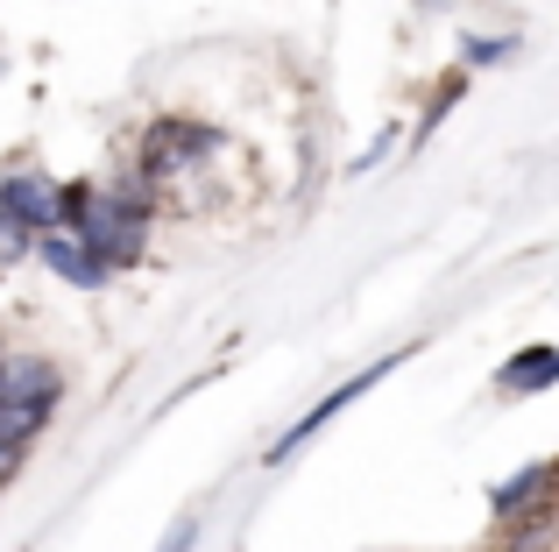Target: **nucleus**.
<instances>
[{"label": "nucleus", "mask_w": 559, "mask_h": 552, "mask_svg": "<svg viewBox=\"0 0 559 552\" xmlns=\"http://www.w3.org/2000/svg\"><path fill=\"white\" fill-rule=\"evenodd\" d=\"M150 220H156V199L142 192V184H64V227L107 269L142 263V249H150Z\"/></svg>", "instance_id": "f257e3e1"}, {"label": "nucleus", "mask_w": 559, "mask_h": 552, "mask_svg": "<svg viewBox=\"0 0 559 552\" xmlns=\"http://www.w3.org/2000/svg\"><path fill=\"white\" fill-rule=\"evenodd\" d=\"M64 369L50 355H0V446H28L57 418Z\"/></svg>", "instance_id": "f03ea898"}, {"label": "nucleus", "mask_w": 559, "mask_h": 552, "mask_svg": "<svg viewBox=\"0 0 559 552\" xmlns=\"http://www.w3.org/2000/svg\"><path fill=\"white\" fill-rule=\"evenodd\" d=\"M213 149H219V128H205V121H156L150 142H142V192L156 199L164 184L191 178Z\"/></svg>", "instance_id": "7ed1b4c3"}, {"label": "nucleus", "mask_w": 559, "mask_h": 552, "mask_svg": "<svg viewBox=\"0 0 559 552\" xmlns=\"http://www.w3.org/2000/svg\"><path fill=\"white\" fill-rule=\"evenodd\" d=\"M404 361H411V347H396V355H376V361H369V369H361V375H347V383H341V389H326V397H319V404H312V411H305V418H298V425H290V432H284V440H276V446H270V468H284V460H298V454H305V446H312V440H319V432H326V425H333V418H341V411H347V404H355V397H369V389L382 383V375H390V369H404Z\"/></svg>", "instance_id": "20e7f679"}, {"label": "nucleus", "mask_w": 559, "mask_h": 552, "mask_svg": "<svg viewBox=\"0 0 559 552\" xmlns=\"http://www.w3.org/2000/svg\"><path fill=\"white\" fill-rule=\"evenodd\" d=\"M0 220L22 227L28 241L64 227V184L43 178V170H8V178H0Z\"/></svg>", "instance_id": "39448f33"}, {"label": "nucleus", "mask_w": 559, "mask_h": 552, "mask_svg": "<svg viewBox=\"0 0 559 552\" xmlns=\"http://www.w3.org/2000/svg\"><path fill=\"white\" fill-rule=\"evenodd\" d=\"M36 255H43V269H50V276H64V284H79V290H107V284H114V269L99 263V255L85 249L71 227H50V235H36Z\"/></svg>", "instance_id": "423d86ee"}, {"label": "nucleus", "mask_w": 559, "mask_h": 552, "mask_svg": "<svg viewBox=\"0 0 559 552\" xmlns=\"http://www.w3.org/2000/svg\"><path fill=\"white\" fill-rule=\"evenodd\" d=\"M552 482H559V468H552V460H532V468H518L510 482H496V489H489V511H496V525H518V517L532 511V503L546 496Z\"/></svg>", "instance_id": "0eeeda50"}, {"label": "nucleus", "mask_w": 559, "mask_h": 552, "mask_svg": "<svg viewBox=\"0 0 559 552\" xmlns=\"http://www.w3.org/2000/svg\"><path fill=\"white\" fill-rule=\"evenodd\" d=\"M559 383V347H524V355H510L503 369H496V389L503 397H538V389Z\"/></svg>", "instance_id": "6e6552de"}, {"label": "nucleus", "mask_w": 559, "mask_h": 552, "mask_svg": "<svg viewBox=\"0 0 559 552\" xmlns=\"http://www.w3.org/2000/svg\"><path fill=\"white\" fill-rule=\"evenodd\" d=\"M461 57H467V64H496V57H510V36H475Z\"/></svg>", "instance_id": "1a4fd4ad"}, {"label": "nucleus", "mask_w": 559, "mask_h": 552, "mask_svg": "<svg viewBox=\"0 0 559 552\" xmlns=\"http://www.w3.org/2000/svg\"><path fill=\"white\" fill-rule=\"evenodd\" d=\"M191 545H199V525H191V517H185V525H170V539L156 545V552H191Z\"/></svg>", "instance_id": "9d476101"}, {"label": "nucleus", "mask_w": 559, "mask_h": 552, "mask_svg": "<svg viewBox=\"0 0 559 552\" xmlns=\"http://www.w3.org/2000/svg\"><path fill=\"white\" fill-rule=\"evenodd\" d=\"M22 241H28V235H22V227H8V220H0V263H8V255H14V249H22Z\"/></svg>", "instance_id": "9b49d317"}, {"label": "nucleus", "mask_w": 559, "mask_h": 552, "mask_svg": "<svg viewBox=\"0 0 559 552\" xmlns=\"http://www.w3.org/2000/svg\"><path fill=\"white\" fill-rule=\"evenodd\" d=\"M0 355H8V347H0Z\"/></svg>", "instance_id": "f8f14e48"}]
</instances>
